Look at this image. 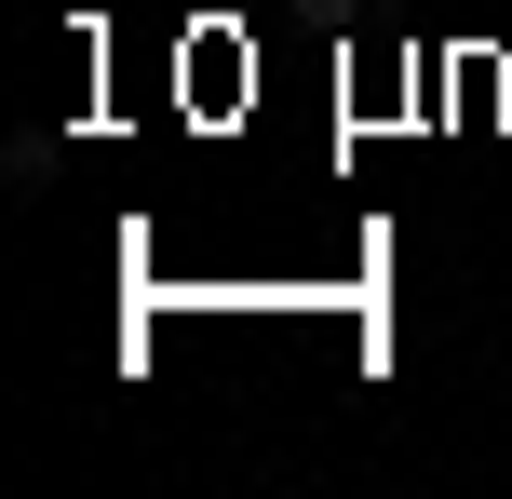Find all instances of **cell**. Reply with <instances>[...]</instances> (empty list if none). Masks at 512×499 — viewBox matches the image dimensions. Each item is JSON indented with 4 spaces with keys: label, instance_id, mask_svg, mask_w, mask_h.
Masks as SVG:
<instances>
[]
</instances>
